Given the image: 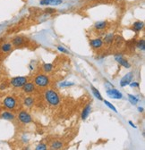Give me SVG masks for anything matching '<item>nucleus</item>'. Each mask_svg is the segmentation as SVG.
<instances>
[{
  "mask_svg": "<svg viewBox=\"0 0 145 150\" xmlns=\"http://www.w3.org/2000/svg\"><path fill=\"white\" fill-rule=\"evenodd\" d=\"M107 95L110 98H114V99H121L123 98L122 93L119 92L117 89L116 88H110L107 90Z\"/></svg>",
  "mask_w": 145,
  "mask_h": 150,
  "instance_id": "obj_8",
  "label": "nucleus"
},
{
  "mask_svg": "<svg viewBox=\"0 0 145 150\" xmlns=\"http://www.w3.org/2000/svg\"><path fill=\"white\" fill-rule=\"evenodd\" d=\"M46 101L52 106H57L60 103V97L58 94L53 89H47L44 94Z\"/></svg>",
  "mask_w": 145,
  "mask_h": 150,
  "instance_id": "obj_1",
  "label": "nucleus"
},
{
  "mask_svg": "<svg viewBox=\"0 0 145 150\" xmlns=\"http://www.w3.org/2000/svg\"><path fill=\"white\" fill-rule=\"evenodd\" d=\"M22 88H23V91L26 94L33 93L36 90V87H35V84L33 82H28L27 81Z\"/></svg>",
  "mask_w": 145,
  "mask_h": 150,
  "instance_id": "obj_9",
  "label": "nucleus"
},
{
  "mask_svg": "<svg viewBox=\"0 0 145 150\" xmlns=\"http://www.w3.org/2000/svg\"><path fill=\"white\" fill-rule=\"evenodd\" d=\"M6 88V86L5 84H2L1 86H0V90H4Z\"/></svg>",
  "mask_w": 145,
  "mask_h": 150,
  "instance_id": "obj_31",
  "label": "nucleus"
},
{
  "mask_svg": "<svg viewBox=\"0 0 145 150\" xmlns=\"http://www.w3.org/2000/svg\"><path fill=\"white\" fill-rule=\"evenodd\" d=\"M114 40V34L113 33H109L105 36V39H104V41L106 44H111Z\"/></svg>",
  "mask_w": 145,
  "mask_h": 150,
  "instance_id": "obj_19",
  "label": "nucleus"
},
{
  "mask_svg": "<svg viewBox=\"0 0 145 150\" xmlns=\"http://www.w3.org/2000/svg\"><path fill=\"white\" fill-rule=\"evenodd\" d=\"M34 105V99L32 97H27L23 99V105L26 107H31Z\"/></svg>",
  "mask_w": 145,
  "mask_h": 150,
  "instance_id": "obj_17",
  "label": "nucleus"
},
{
  "mask_svg": "<svg viewBox=\"0 0 145 150\" xmlns=\"http://www.w3.org/2000/svg\"><path fill=\"white\" fill-rule=\"evenodd\" d=\"M115 60L121 65V66H123V67H124V68H130L131 67V64H129V62L127 61V60H125L123 56H122V54H115Z\"/></svg>",
  "mask_w": 145,
  "mask_h": 150,
  "instance_id": "obj_6",
  "label": "nucleus"
},
{
  "mask_svg": "<svg viewBox=\"0 0 145 150\" xmlns=\"http://www.w3.org/2000/svg\"><path fill=\"white\" fill-rule=\"evenodd\" d=\"M89 1H92V0H89Z\"/></svg>",
  "mask_w": 145,
  "mask_h": 150,
  "instance_id": "obj_34",
  "label": "nucleus"
},
{
  "mask_svg": "<svg viewBox=\"0 0 145 150\" xmlns=\"http://www.w3.org/2000/svg\"><path fill=\"white\" fill-rule=\"evenodd\" d=\"M12 47H13V45L11 43H5L4 45H2L1 50L4 53H7V52H10L12 50Z\"/></svg>",
  "mask_w": 145,
  "mask_h": 150,
  "instance_id": "obj_20",
  "label": "nucleus"
},
{
  "mask_svg": "<svg viewBox=\"0 0 145 150\" xmlns=\"http://www.w3.org/2000/svg\"><path fill=\"white\" fill-rule=\"evenodd\" d=\"M63 3V0H41V6H59Z\"/></svg>",
  "mask_w": 145,
  "mask_h": 150,
  "instance_id": "obj_10",
  "label": "nucleus"
},
{
  "mask_svg": "<svg viewBox=\"0 0 145 150\" xmlns=\"http://www.w3.org/2000/svg\"><path fill=\"white\" fill-rule=\"evenodd\" d=\"M44 12H45L46 13H48V14H52V13H57V10H56V9H54V8H49V7H48V8L45 9Z\"/></svg>",
  "mask_w": 145,
  "mask_h": 150,
  "instance_id": "obj_27",
  "label": "nucleus"
},
{
  "mask_svg": "<svg viewBox=\"0 0 145 150\" xmlns=\"http://www.w3.org/2000/svg\"><path fill=\"white\" fill-rule=\"evenodd\" d=\"M138 111H139V112H143V108L139 107V108H138Z\"/></svg>",
  "mask_w": 145,
  "mask_h": 150,
  "instance_id": "obj_33",
  "label": "nucleus"
},
{
  "mask_svg": "<svg viewBox=\"0 0 145 150\" xmlns=\"http://www.w3.org/2000/svg\"><path fill=\"white\" fill-rule=\"evenodd\" d=\"M107 23L106 21H100L94 24V28L98 30H103L107 28Z\"/></svg>",
  "mask_w": 145,
  "mask_h": 150,
  "instance_id": "obj_16",
  "label": "nucleus"
},
{
  "mask_svg": "<svg viewBox=\"0 0 145 150\" xmlns=\"http://www.w3.org/2000/svg\"><path fill=\"white\" fill-rule=\"evenodd\" d=\"M75 85L74 82H69V81H65V82H62L60 84V87H70V86H72Z\"/></svg>",
  "mask_w": 145,
  "mask_h": 150,
  "instance_id": "obj_28",
  "label": "nucleus"
},
{
  "mask_svg": "<svg viewBox=\"0 0 145 150\" xmlns=\"http://www.w3.org/2000/svg\"><path fill=\"white\" fill-rule=\"evenodd\" d=\"M134 78V73L133 72H128V73H126L124 76L121 79L120 81V86L121 87H126L127 85L130 84V82L132 81Z\"/></svg>",
  "mask_w": 145,
  "mask_h": 150,
  "instance_id": "obj_7",
  "label": "nucleus"
},
{
  "mask_svg": "<svg viewBox=\"0 0 145 150\" xmlns=\"http://www.w3.org/2000/svg\"><path fill=\"white\" fill-rule=\"evenodd\" d=\"M24 42H25V40L23 37H15L12 41L13 46H14V47H21L23 45Z\"/></svg>",
  "mask_w": 145,
  "mask_h": 150,
  "instance_id": "obj_15",
  "label": "nucleus"
},
{
  "mask_svg": "<svg viewBox=\"0 0 145 150\" xmlns=\"http://www.w3.org/2000/svg\"><path fill=\"white\" fill-rule=\"evenodd\" d=\"M58 49L60 51V52H62V53H65V54H70L69 53V51L68 50H66L64 47H62V46H58Z\"/></svg>",
  "mask_w": 145,
  "mask_h": 150,
  "instance_id": "obj_29",
  "label": "nucleus"
},
{
  "mask_svg": "<svg viewBox=\"0 0 145 150\" xmlns=\"http://www.w3.org/2000/svg\"><path fill=\"white\" fill-rule=\"evenodd\" d=\"M47 147H48V146L46 144H40L35 147V149L36 150H46Z\"/></svg>",
  "mask_w": 145,
  "mask_h": 150,
  "instance_id": "obj_26",
  "label": "nucleus"
},
{
  "mask_svg": "<svg viewBox=\"0 0 145 150\" xmlns=\"http://www.w3.org/2000/svg\"><path fill=\"white\" fill-rule=\"evenodd\" d=\"M92 88V93H93V95L95 96V98H97L99 100H100V101H102L103 100V98H102V96L100 95V91L96 88H94L93 86H92L90 87Z\"/></svg>",
  "mask_w": 145,
  "mask_h": 150,
  "instance_id": "obj_21",
  "label": "nucleus"
},
{
  "mask_svg": "<svg viewBox=\"0 0 145 150\" xmlns=\"http://www.w3.org/2000/svg\"><path fill=\"white\" fill-rule=\"evenodd\" d=\"M54 69V66L52 64H43V70L45 72H50Z\"/></svg>",
  "mask_w": 145,
  "mask_h": 150,
  "instance_id": "obj_22",
  "label": "nucleus"
},
{
  "mask_svg": "<svg viewBox=\"0 0 145 150\" xmlns=\"http://www.w3.org/2000/svg\"><path fill=\"white\" fill-rule=\"evenodd\" d=\"M90 112H92V106H90V104L86 105V106L83 108L82 110V120H86L89 116V115L90 114Z\"/></svg>",
  "mask_w": 145,
  "mask_h": 150,
  "instance_id": "obj_12",
  "label": "nucleus"
},
{
  "mask_svg": "<svg viewBox=\"0 0 145 150\" xmlns=\"http://www.w3.org/2000/svg\"><path fill=\"white\" fill-rule=\"evenodd\" d=\"M104 104L107 106V107H109L111 110H113L115 112H117V109H116V107L110 103V102H108V101H107V100H104Z\"/></svg>",
  "mask_w": 145,
  "mask_h": 150,
  "instance_id": "obj_25",
  "label": "nucleus"
},
{
  "mask_svg": "<svg viewBox=\"0 0 145 150\" xmlns=\"http://www.w3.org/2000/svg\"><path fill=\"white\" fill-rule=\"evenodd\" d=\"M3 105L5 108L8 109V110H14L16 105H17V102H16V99L12 97V96H8L6 97L4 101H3Z\"/></svg>",
  "mask_w": 145,
  "mask_h": 150,
  "instance_id": "obj_4",
  "label": "nucleus"
},
{
  "mask_svg": "<svg viewBox=\"0 0 145 150\" xmlns=\"http://www.w3.org/2000/svg\"><path fill=\"white\" fill-rule=\"evenodd\" d=\"M103 40L100 39V38H98V39H94L90 41V45L93 49H100L102 46H103Z\"/></svg>",
  "mask_w": 145,
  "mask_h": 150,
  "instance_id": "obj_11",
  "label": "nucleus"
},
{
  "mask_svg": "<svg viewBox=\"0 0 145 150\" xmlns=\"http://www.w3.org/2000/svg\"><path fill=\"white\" fill-rule=\"evenodd\" d=\"M128 99H129V101H130V103L132 105H136L138 103V101H139L138 98H136L134 95H131V94H129V95H128Z\"/></svg>",
  "mask_w": 145,
  "mask_h": 150,
  "instance_id": "obj_23",
  "label": "nucleus"
},
{
  "mask_svg": "<svg viewBox=\"0 0 145 150\" xmlns=\"http://www.w3.org/2000/svg\"><path fill=\"white\" fill-rule=\"evenodd\" d=\"M129 124L133 127V128H134V129H136V126L133 123V122H131V121H129Z\"/></svg>",
  "mask_w": 145,
  "mask_h": 150,
  "instance_id": "obj_32",
  "label": "nucleus"
},
{
  "mask_svg": "<svg viewBox=\"0 0 145 150\" xmlns=\"http://www.w3.org/2000/svg\"><path fill=\"white\" fill-rule=\"evenodd\" d=\"M50 81L49 78L46 74H38L34 79V84L35 86H38L40 88H46L49 85Z\"/></svg>",
  "mask_w": 145,
  "mask_h": 150,
  "instance_id": "obj_2",
  "label": "nucleus"
},
{
  "mask_svg": "<svg viewBox=\"0 0 145 150\" xmlns=\"http://www.w3.org/2000/svg\"><path fill=\"white\" fill-rule=\"evenodd\" d=\"M18 120L23 124H28L32 122V118H31V115L24 110H22L19 112V115H18Z\"/></svg>",
  "mask_w": 145,
  "mask_h": 150,
  "instance_id": "obj_5",
  "label": "nucleus"
},
{
  "mask_svg": "<svg viewBox=\"0 0 145 150\" xmlns=\"http://www.w3.org/2000/svg\"><path fill=\"white\" fill-rule=\"evenodd\" d=\"M132 88H138L139 86H140V84L138 83V82H130V84H129Z\"/></svg>",
  "mask_w": 145,
  "mask_h": 150,
  "instance_id": "obj_30",
  "label": "nucleus"
},
{
  "mask_svg": "<svg viewBox=\"0 0 145 150\" xmlns=\"http://www.w3.org/2000/svg\"><path fill=\"white\" fill-rule=\"evenodd\" d=\"M132 30L134 31V32H140L141 30H142L143 27H144V23L142 22H140V21H137L135 23H134V24L132 25Z\"/></svg>",
  "mask_w": 145,
  "mask_h": 150,
  "instance_id": "obj_14",
  "label": "nucleus"
},
{
  "mask_svg": "<svg viewBox=\"0 0 145 150\" xmlns=\"http://www.w3.org/2000/svg\"><path fill=\"white\" fill-rule=\"evenodd\" d=\"M1 118L4 120H7V121H14L15 116L9 111H4L1 114Z\"/></svg>",
  "mask_w": 145,
  "mask_h": 150,
  "instance_id": "obj_13",
  "label": "nucleus"
},
{
  "mask_svg": "<svg viewBox=\"0 0 145 150\" xmlns=\"http://www.w3.org/2000/svg\"><path fill=\"white\" fill-rule=\"evenodd\" d=\"M63 146H64V144L61 141L57 140V141H54L50 145V147H51V149H56L57 150V149H61L63 147Z\"/></svg>",
  "mask_w": 145,
  "mask_h": 150,
  "instance_id": "obj_18",
  "label": "nucleus"
},
{
  "mask_svg": "<svg viewBox=\"0 0 145 150\" xmlns=\"http://www.w3.org/2000/svg\"><path fill=\"white\" fill-rule=\"evenodd\" d=\"M28 81V77L26 76H17L14 77L10 81V84L14 88H22Z\"/></svg>",
  "mask_w": 145,
  "mask_h": 150,
  "instance_id": "obj_3",
  "label": "nucleus"
},
{
  "mask_svg": "<svg viewBox=\"0 0 145 150\" xmlns=\"http://www.w3.org/2000/svg\"><path fill=\"white\" fill-rule=\"evenodd\" d=\"M136 47H138L139 49L144 51V49H145V41H144L143 39H141V40H139V42H138L137 45H136Z\"/></svg>",
  "mask_w": 145,
  "mask_h": 150,
  "instance_id": "obj_24",
  "label": "nucleus"
}]
</instances>
